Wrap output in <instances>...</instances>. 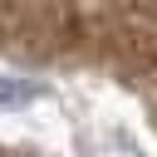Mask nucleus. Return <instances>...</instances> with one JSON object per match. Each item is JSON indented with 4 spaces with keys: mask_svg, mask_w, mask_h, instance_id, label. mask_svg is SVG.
<instances>
[{
    "mask_svg": "<svg viewBox=\"0 0 157 157\" xmlns=\"http://www.w3.org/2000/svg\"><path fill=\"white\" fill-rule=\"evenodd\" d=\"M29 98H39L34 83H25V78H5V74H0V108H20V103H29Z\"/></svg>",
    "mask_w": 157,
    "mask_h": 157,
    "instance_id": "obj_1",
    "label": "nucleus"
}]
</instances>
